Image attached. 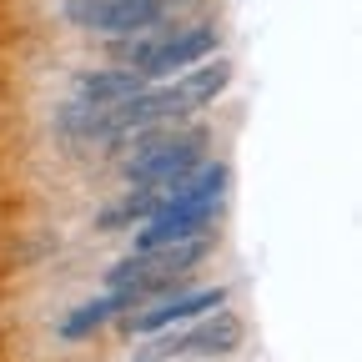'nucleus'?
I'll use <instances>...</instances> for the list:
<instances>
[{"mask_svg": "<svg viewBox=\"0 0 362 362\" xmlns=\"http://www.w3.org/2000/svg\"><path fill=\"white\" fill-rule=\"evenodd\" d=\"M136 90H146V81L136 76V71L106 66V71H86L76 81V101H86V106H121V101L136 96Z\"/></svg>", "mask_w": 362, "mask_h": 362, "instance_id": "0eeeda50", "label": "nucleus"}, {"mask_svg": "<svg viewBox=\"0 0 362 362\" xmlns=\"http://www.w3.org/2000/svg\"><path fill=\"white\" fill-rule=\"evenodd\" d=\"M221 302H226L221 287L181 292V297H166V302H156V307H146V312H131V327H136V332H166V327L192 322V317H202V312H211V307H221Z\"/></svg>", "mask_w": 362, "mask_h": 362, "instance_id": "39448f33", "label": "nucleus"}, {"mask_svg": "<svg viewBox=\"0 0 362 362\" xmlns=\"http://www.w3.org/2000/svg\"><path fill=\"white\" fill-rule=\"evenodd\" d=\"M211 252V242L206 237H192V242H171V247H156V252H131L126 262H116L111 267V292L126 302V307H136L141 297H151V292H166V287H176V277H187V272L202 262Z\"/></svg>", "mask_w": 362, "mask_h": 362, "instance_id": "f257e3e1", "label": "nucleus"}, {"mask_svg": "<svg viewBox=\"0 0 362 362\" xmlns=\"http://www.w3.org/2000/svg\"><path fill=\"white\" fill-rule=\"evenodd\" d=\"M66 21L86 35H136L166 21V0H66Z\"/></svg>", "mask_w": 362, "mask_h": 362, "instance_id": "f03ea898", "label": "nucleus"}, {"mask_svg": "<svg viewBox=\"0 0 362 362\" xmlns=\"http://www.w3.org/2000/svg\"><path fill=\"white\" fill-rule=\"evenodd\" d=\"M242 317L237 312H211V317H202L197 327H187V332H176V352L181 357H221V352H237L242 347Z\"/></svg>", "mask_w": 362, "mask_h": 362, "instance_id": "20e7f679", "label": "nucleus"}, {"mask_svg": "<svg viewBox=\"0 0 362 362\" xmlns=\"http://www.w3.org/2000/svg\"><path fill=\"white\" fill-rule=\"evenodd\" d=\"M176 362H187V357H176Z\"/></svg>", "mask_w": 362, "mask_h": 362, "instance_id": "1a4fd4ad", "label": "nucleus"}, {"mask_svg": "<svg viewBox=\"0 0 362 362\" xmlns=\"http://www.w3.org/2000/svg\"><path fill=\"white\" fill-rule=\"evenodd\" d=\"M166 86H171V96H176L181 116H187V111L211 106L221 90L232 86V66L216 56V61H202V66H192V71H181V76H176V81H166Z\"/></svg>", "mask_w": 362, "mask_h": 362, "instance_id": "423d86ee", "label": "nucleus"}, {"mask_svg": "<svg viewBox=\"0 0 362 362\" xmlns=\"http://www.w3.org/2000/svg\"><path fill=\"white\" fill-rule=\"evenodd\" d=\"M206 56H216V25H187L176 35H161V45L141 61V81H171L176 71H192Z\"/></svg>", "mask_w": 362, "mask_h": 362, "instance_id": "7ed1b4c3", "label": "nucleus"}, {"mask_svg": "<svg viewBox=\"0 0 362 362\" xmlns=\"http://www.w3.org/2000/svg\"><path fill=\"white\" fill-rule=\"evenodd\" d=\"M121 307H126V302H121L116 292H106V297H96V302H86L81 312H71L66 322H61V332H66V337H86L90 327H101V322H111V317H116Z\"/></svg>", "mask_w": 362, "mask_h": 362, "instance_id": "6e6552de", "label": "nucleus"}]
</instances>
